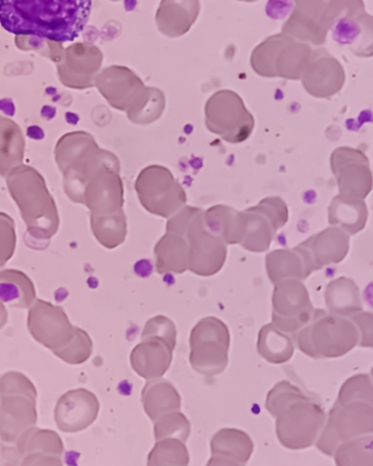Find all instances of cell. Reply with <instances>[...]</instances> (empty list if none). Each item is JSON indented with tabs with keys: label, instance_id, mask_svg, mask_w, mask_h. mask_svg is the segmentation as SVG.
Listing matches in <instances>:
<instances>
[{
	"label": "cell",
	"instance_id": "1",
	"mask_svg": "<svg viewBox=\"0 0 373 466\" xmlns=\"http://www.w3.org/2000/svg\"><path fill=\"white\" fill-rule=\"evenodd\" d=\"M91 7V2H0V24L17 36L63 43L80 35Z\"/></svg>",
	"mask_w": 373,
	"mask_h": 466
},
{
	"label": "cell",
	"instance_id": "2",
	"mask_svg": "<svg viewBox=\"0 0 373 466\" xmlns=\"http://www.w3.org/2000/svg\"><path fill=\"white\" fill-rule=\"evenodd\" d=\"M55 155L64 174L65 191L76 203H78L86 182L100 167L118 159L112 153L100 149L95 138L85 131L64 136L55 146Z\"/></svg>",
	"mask_w": 373,
	"mask_h": 466
},
{
	"label": "cell",
	"instance_id": "3",
	"mask_svg": "<svg viewBox=\"0 0 373 466\" xmlns=\"http://www.w3.org/2000/svg\"><path fill=\"white\" fill-rule=\"evenodd\" d=\"M360 333L351 319L314 310L309 323L296 333L301 352L313 359L347 355L358 344Z\"/></svg>",
	"mask_w": 373,
	"mask_h": 466
},
{
	"label": "cell",
	"instance_id": "4",
	"mask_svg": "<svg viewBox=\"0 0 373 466\" xmlns=\"http://www.w3.org/2000/svg\"><path fill=\"white\" fill-rule=\"evenodd\" d=\"M313 49L307 43L284 34L269 36L251 56V66L265 78L299 80L310 60Z\"/></svg>",
	"mask_w": 373,
	"mask_h": 466
},
{
	"label": "cell",
	"instance_id": "5",
	"mask_svg": "<svg viewBox=\"0 0 373 466\" xmlns=\"http://www.w3.org/2000/svg\"><path fill=\"white\" fill-rule=\"evenodd\" d=\"M205 112L206 125L210 133L228 143L247 141L253 133L254 116L234 91L214 93L207 101Z\"/></svg>",
	"mask_w": 373,
	"mask_h": 466
},
{
	"label": "cell",
	"instance_id": "6",
	"mask_svg": "<svg viewBox=\"0 0 373 466\" xmlns=\"http://www.w3.org/2000/svg\"><path fill=\"white\" fill-rule=\"evenodd\" d=\"M229 342L228 329L221 319L215 317L200 319L190 338L193 370L207 377L221 374L227 366Z\"/></svg>",
	"mask_w": 373,
	"mask_h": 466
},
{
	"label": "cell",
	"instance_id": "7",
	"mask_svg": "<svg viewBox=\"0 0 373 466\" xmlns=\"http://www.w3.org/2000/svg\"><path fill=\"white\" fill-rule=\"evenodd\" d=\"M136 189L142 207L151 214L170 218L186 206V195L174 175L161 166L143 169Z\"/></svg>",
	"mask_w": 373,
	"mask_h": 466
},
{
	"label": "cell",
	"instance_id": "8",
	"mask_svg": "<svg viewBox=\"0 0 373 466\" xmlns=\"http://www.w3.org/2000/svg\"><path fill=\"white\" fill-rule=\"evenodd\" d=\"M323 429L318 448L325 455L332 457L340 443L355 437L372 434L373 406L364 401L347 404L337 401Z\"/></svg>",
	"mask_w": 373,
	"mask_h": 466
},
{
	"label": "cell",
	"instance_id": "9",
	"mask_svg": "<svg viewBox=\"0 0 373 466\" xmlns=\"http://www.w3.org/2000/svg\"><path fill=\"white\" fill-rule=\"evenodd\" d=\"M95 86L113 108L126 112L128 120L146 105L153 92V86H146L132 69L120 66L100 71Z\"/></svg>",
	"mask_w": 373,
	"mask_h": 466
},
{
	"label": "cell",
	"instance_id": "10",
	"mask_svg": "<svg viewBox=\"0 0 373 466\" xmlns=\"http://www.w3.org/2000/svg\"><path fill=\"white\" fill-rule=\"evenodd\" d=\"M326 421L320 404L310 398L297 401L277 417L280 443L290 450H303L317 442Z\"/></svg>",
	"mask_w": 373,
	"mask_h": 466
},
{
	"label": "cell",
	"instance_id": "11",
	"mask_svg": "<svg viewBox=\"0 0 373 466\" xmlns=\"http://www.w3.org/2000/svg\"><path fill=\"white\" fill-rule=\"evenodd\" d=\"M339 7L336 2H296L293 13L282 26V34L297 41L321 46L331 31Z\"/></svg>",
	"mask_w": 373,
	"mask_h": 466
},
{
	"label": "cell",
	"instance_id": "12",
	"mask_svg": "<svg viewBox=\"0 0 373 466\" xmlns=\"http://www.w3.org/2000/svg\"><path fill=\"white\" fill-rule=\"evenodd\" d=\"M202 209H197L181 237L189 246L188 269L199 276H212L225 264L227 244L207 229Z\"/></svg>",
	"mask_w": 373,
	"mask_h": 466
},
{
	"label": "cell",
	"instance_id": "13",
	"mask_svg": "<svg viewBox=\"0 0 373 466\" xmlns=\"http://www.w3.org/2000/svg\"><path fill=\"white\" fill-rule=\"evenodd\" d=\"M331 31L334 40L357 56H372L373 19L361 0H339Z\"/></svg>",
	"mask_w": 373,
	"mask_h": 466
},
{
	"label": "cell",
	"instance_id": "14",
	"mask_svg": "<svg viewBox=\"0 0 373 466\" xmlns=\"http://www.w3.org/2000/svg\"><path fill=\"white\" fill-rule=\"evenodd\" d=\"M272 306V324L290 334H296L306 327L314 311L306 286L296 279L276 284Z\"/></svg>",
	"mask_w": 373,
	"mask_h": 466
},
{
	"label": "cell",
	"instance_id": "15",
	"mask_svg": "<svg viewBox=\"0 0 373 466\" xmlns=\"http://www.w3.org/2000/svg\"><path fill=\"white\" fill-rule=\"evenodd\" d=\"M119 172L118 159L100 167L84 185L78 203L87 207L93 215L123 210L124 187Z\"/></svg>",
	"mask_w": 373,
	"mask_h": 466
},
{
	"label": "cell",
	"instance_id": "16",
	"mask_svg": "<svg viewBox=\"0 0 373 466\" xmlns=\"http://www.w3.org/2000/svg\"><path fill=\"white\" fill-rule=\"evenodd\" d=\"M339 196L353 200H364L372 187V175L368 157L360 150L339 147L331 157Z\"/></svg>",
	"mask_w": 373,
	"mask_h": 466
},
{
	"label": "cell",
	"instance_id": "17",
	"mask_svg": "<svg viewBox=\"0 0 373 466\" xmlns=\"http://www.w3.org/2000/svg\"><path fill=\"white\" fill-rule=\"evenodd\" d=\"M103 61V52L94 44L76 43L65 50L63 60L56 65L57 76L69 89H90L95 86Z\"/></svg>",
	"mask_w": 373,
	"mask_h": 466
},
{
	"label": "cell",
	"instance_id": "18",
	"mask_svg": "<svg viewBox=\"0 0 373 466\" xmlns=\"http://www.w3.org/2000/svg\"><path fill=\"white\" fill-rule=\"evenodd\" d=\"M300 80L310 96L331 98L342 89L346 72L336 57L319 48L313 50Z\"/></svg>",
	"mask_w": 373,
	"mask_h": 466
},
{
	"label": "cell",
	"instance_id": "19",
	"mask_svg": "<svg viewBox=\"0 0 373 466\" xmlns=\"http://www.w3.org/2000/svg\"><path fill=\"white\" fill-rule=\"evenodd\" d=\"M99 408V401L92 391L83 388L69 390L55 408L56 427L67 433L88 429L96 421Z\"/></svg>",
	"mask_w": 373,
	"mask_h": 466
},
{
	"label": "cell",
	"instance_id": "20",
	"mask_svg": "<svg viewBox=\"0 0 373 466\" xmlns=\"http://www.w3.org/2000/svg\"><path fill=\"white\" fill-rule=\"evenodd\" d=\"M34 311L36 315L35 338L54 354L59 352L75 339L77 328L70 324L61 308H56L45 300H38Z\"/></svg>",
	"mask_w": 373,
	"mask_h": 466
},
{
	"label": "cell",
	"instance_id": "21",
	"mask_svg": "<svg viewBox=\"0 0 373 466\" xmlns=\"http://www.w3.org/2000/svg\"><path fill=\"white\" fill-rule=\"evenodd\" d=\"M299 245L308 253L314 269L318 270L346 258L349 235L338 227H329Z\"/></svg>",
	"mask_w": 373,
	"mask_h": 466
},
{
	"label": "cell",
	"instance_id": "22",
	"mask_svg": "<svg viewBox=\"0 0 373 466\" xmlns=\"http://www.w3.org/2000/svg\"><path fill=\"white\" fill-rule=\"evenodd\" d=\"M175 348L159 338L142 339L131 354L132 368L147 381L161 378L170 367Z\"/></svg>",
	"mask_w": 373,
	"mask_h": 466
},
{
	"label": "cell",
	"instance_id": "23",
	"mask_svg": "<svg viewBox=\"0 0 373 466\" xmlns=\"http://www.w3.org/2000/svg\"><path fill=\"white\" fill-rule=\"evenodd\" d=\"M211 460L207 465H246L253 453L249 435L237 429H223L211 441Z\"/></svg>",
	"mask_w": 373,
	"mask_h": 466
},
{
	"label": "cell",
	"instance_id": "24",
	"mask_svg": "<svg viewBox=\"0 0 373 466\" xmlns=\"http://www.w3.org/2000/svg\"><path fill=\"white\" fill-rule=\"evenodd\" d=\"M266 262L269 279L275 285L287 279L303 281L315 271L308 253L300 245L271 252Z\"/></svg>",
	"mask_w": 373,
	"mask_h": 466
},
{
	"label": "cell",
	"instance_id": "25",
	"mask_svg": "<svg viewBox=\"0 0 373 466\" xmlns=\"http://www.w3.org/2000/svg\"><path fill=\"white\" fill-rule=\"evenodd\" d=\"M199 12L200 3L197 0H166L156 10V23L161 34L176 38L189 33L198 18Z\"/></svg>",
	"mask_w": 373,
	"mask_h": 466
},
{
	"label": "cell",
	"instance_id": "26",
	"mask_svg": "<svg viewBox=\"0 0 373 466\" xmlns=\"http://www.w3.org/2000/svg\"><path fill=\"white\" fill-rule=\"evenodd\" d=\"M204 222L213 235L220 238L226 244H241L247 232V218L225 206H217L203 213Z\"/></svg>",
	"mask_w": 373,
	"mask_h": 466
},
{
	"label": "cell",
	"instance_id": "27",
	"mask_svg": "<svg viewBox=\"0 0 373 466\" xmlns=\"http://www.w3.org/2000/svg\"><path fill=\"white\" fill-rule=\"evenodd\" d=\"M141 400L146 414L153 421L165 414L180 411L181 408L179 392L161 378L147 382L142 390Z\"/></svg>",
	"mask_w": 373,
	"mask_h": 466
},
{
	"label": "cell",
	"instance_id": "28",
	"mask_svg": "<svg viewBox=\"0 0 373 466\" xmlns=\"http://www.w3.org/2000/svg\"><path fill=\"white\" fill-rule=\"evenodd\" d=\"M325 300L328 311L338 316L350 317L363 311L360 289L348 277H339L328 283Z\"/></svg>",
	"mask_w": 373,
	"mask_h": 466
},
{
	"label": "cell",
	"instance_id": "29",
	"mask_svg": "<svg viewBox=\"0 0 373 466\" xmlns=\"http://www.w3.org/2000/svg\"><path fill=\"white\" fill-rule=\"evenodd\" d=\"M243 213L247 218V232L241 246L251 252L267 251L279 229L278 227L259 204Z\"/></svg>",
	"mask_w": 373,
	"mask_h": 466
},
{
	"label": "cell",
	"instance_id": "30",
	"mask_svg": "<svg viewBox=\"0 0 373 466\" xmlns=\"http://www.w3.org/2000/svg\"><path fill=\"white\" fill-rule=\"evenodd\" d=\"M156 270L160 274L184 273L189 268V246L175 233L166 235L155 247Z\"/></svg>",
	"mask_w": 373,
	"mask_h": 466
},
{
	"label": "cell",
	"instance_id": "31",
	"mask_svg": "<svg viewBox=\"0 0 373 466\" xmlns=\"http://www.w3.org/2000/svg\"><path fill=\"white\" fill-rule=\"evenodd\" d=\"M328 224L356 235L366 227L368 208L364 200L348 199L337 196L328 208Z\"/></svg>",
	"mask_w": 373,
	"mask_h": 466
},
{
	"label": "cell",
	"instance_id": "32",
	"mask_svg": "<svg viewBox=\"0 0 373 466\" xmlns=\"http://www.w3.org/2000/svg\"><path fill=\"white\" fill-rule=\"evenodd\" d=\"M257 348V353L268 362L281 364L291 360L295 345L289 335L271 323L261 329Z\"/></svg>",
	"mask_w": 373,
	"mask_h": 466
},
{
	"label": "cell",
	"instance_id": "33",
	"mask_svg": "<svg viewBox=\"0 0 373 466\" xmlns=\"http://www.w3.org/2000/svg\"><path fill=\"white\" fill-rule=\"evenodd\" d=\"M91 217L94 235L100 244L114 249L124 242L126 224L123 210L106 215L92 214Z\"/></svg>",
	"mask_w": 373,
	"mask_h": 466
},
{
	"label": "cell",
	"instance_id": "34",
	"mask_svg": "<svg viewBox=\"0 0 373 466\" xmlns=\"http://www.w3.org/2000/svg\"><path fill=\"white\" fill-rule=\"evenodd\" d=\"M372 434L355 437L337 448L334 458L338 466H372Z\"/></svg>",
	"mask_w": 373,
	"mask_h": 466
},
{
	"label": "cell",
	"instance_id": "35",
	"mask_svg": "<svg viewBox=\"0 0 373 466\" xmlns=\"http://www.w3.org/2000/svg\"><path fill=\"white\" fill-rule=\"evenodd\" d=\"M189 463L188 449L177 439H165L156 443L148 456L149 465L185 466Z\"/></svg>",
	"mask_w": 373,
	"mask_h": 466
},
{
	"label": "cell",
	"instance_id": "36",
	"mask_svg": "<svg viewBox=\"0 0 373 466\" xmlns=\"http://www.w3.org/2000/svg\"><path fill=\"white\" fill-rule=\"evenodd\" d=\"M154 422L156 441L177 439L186 442L188 440L191 431L190 422L180 411L165 414Z\"/></svg>",
	"mask_w": 373,
	"mask_h": 466
},
{
	"label": "cell",
	"instance_id": "37",
	"mask_svg": "<svg viewBox=\"0 0 373 466\" xmlns=\"http://www.w3.org/2000/svg\"><path fill=\"white\" fill-rule=\"evenodd\" d=\"M306 399L307 397L297 387L282 381L268 392L266 408L270 415L277 418L293 403Z\"/></svg>",
	"mask_w": 373,
	"mask_h": 466
},
{
	"label": "cell",
	"instance_id": "38",
	"mask_svg": "<svg viewBox=\"0 0 373 466\" xmlns=\"http://www.w3.org/2000/svg\"><path fill=\"white\" fill-rule=\"evenodd\" d=\"M373 390L370 375L358 374L348 379L340 389L338 402L347 404L364 401L373 404Z\"/></svg>",
	"mask_w": 373,
	"mask_h": 466
},
{
	"label": "cell",
	"instance_id": "39",
	"mask_svg": "<svg viewBox=\"0 0 373 466\" xmlns=\"http://www.w3.org/2000/svg\"><path fill=\"white\" fill-rule=\"evenodd\" d=\"M92 352L93 342L88 333L77 328L75 339L55 355L71 366H77L87 361Z\"/></svg>",
	"mask_w": 373,
	"mask_h": 466
},
{
	"label": "cell",
	"instance_id": "40",
	"mask_svg": "<svg viewBox=\"0 0 373 466\" xmlns=\"http://www.w3.org/2000/svg\"><path fill=\"white\" fill-rule=\"evenodd\" d=\"M23 40V50H34L43 56L48 57L53 63L59 64L64 57L63 43L31 35H19Z\"/></svg>",
	"mask_w": 373,
	"mask_h": 466
},
{
	"label": "cell",
	"instance_id": "41",
	"mask_svg": "<svg viewBox=\"0 0 373 466\" xmlns=\"http://www.w3.org/2000/svg\"><path fill=\"white\" fill-rule=\"evenodd\" d=\"M176 328L171 322V319L164 316H156L147 322L145 330H143L142 339L159 338L176 347Z\"/></svg>",
	"mask_w": 373,
	"mask_h": 466
},
{
	"label": "cell",
	"instance_id": "42",
	"mask_svg": "<svg viewBox=\"0 0 373 466\" xmlns=\"http://www.w3.org/2000/svg\"><path fill=\"white\" fill-rule=\"evenodd\" d=\"M372 319L371 313H358L351 316L352 322L356 325L360 333V343L362 347H372Z\"/></svg>",
	"mask_w": 373,
	"mask_h": 466
}]
</instances>
